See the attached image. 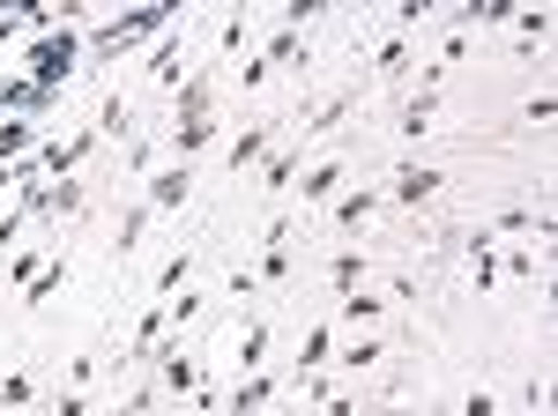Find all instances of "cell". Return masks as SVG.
Wrapping results in <instances>:
<instances>
[{"instance_id": "13", "label": "cell", "mask_w": 558, "mask_h": 416, "mask_svg": "<svg viewBox=\"0 0 558 416\" xmlns=\"http://www.w3.org/2000/svg\"><path fill=\"white\" fill-rule=\"evenodd\" d=\"M38 142H45V120H0V164L38 157Z\"/></svg>"}, {"instance_id": "31", "label": "cell", "mask_w": 558, "mask_h": 416, "mask_svg": "<svg viewBox=\"0 0 558 416\" xmlns=\"http://www.w3.org/2000/svg\"><path fill=\"white\" fill-rule=\"evenodd\" d=\"M499 276H514V283H529V276H536V253H529V246L499 253Z\"/></svg>"}, {"instance_id": "17", "label": "cell", "mask_w": 558, "mask_h": 416, "mask_svg": "<svg viewBox=\"0 0 558 416\" xmlns=\"http://www.w3.org/2000/svg\"><path fill=\"white\" fill-rule=\"evenodd\" d=\"M432 120H439V89H417V97L402 105V120H395V134H410V142H417V134H432Z\"/></svg>"}, {"instance_id": "5", "label": "cell", "mask_w": 558, "mask_h": 416, "mask_svg": "<svg viewBox=\"0 0 558 416\" xmlns=\"http://www.w3.org/2000/svg\"><path fill=\"white\" fill-rule=\"evenodd\" d=\"M439 186H447L439 164H402L395 179H387V201L395 208H425V201H439Z\"/></svg>"}, {"instance_id": "23", "label": "cell", "mask_w": 558, "mask_h": 416, "mask_svg": "<svg viewBox=\"0 0 558 416\" xmlns=\"http://www.w3.org/2000/svg\"><path fill=\"white\" fill-rule=\"evenodd\" d=\"M260 365H268V320H254V328L239 334V379L260 372Z\"/></svg>"}, {"instance_id": "14", "label": "cell", "mask_w": 558, "mask_h": 416, "mask_svg": "<svg viewBox=\"0 0 558 416\" xmlns=\"http://www.w3.org/2000/svg\"><path fill=\"white\" fill-rule=\"evenodd\" d=\"M365 276H373V253H365V246H343L336 260H328V283H336V297L365 291Z\"/></svg>"}, {"instance_id": "10", "label": "cell", "mask_w": 558, "mask_h": 416, "mask_svg": "<svg viewBox=\"0 0 558 416\" xmlns=\"http://www.w3.org/2000/svg\"><path fill=\"white\" fill-rule=\"evenodd\" d=\"M387 350H395L387 334H350L343 350H336V365H343L336 379H357V372H373V365H387Z\"/></svg>"}, {"instance_id": "19", "label": "cell", "mask_w": 558, "mask_h": 416, "mask_svg": "<svg viewBox=\"0 0 558 416\" xmlns=\"http://www.w3.org/2000/svg\"><path fill=\"white\" fill-rule=\"evenodd\" d=\"M268 149H276V126H268V120H260V126H239V142H231V171H239V164H260Z\"/></svg>"}, {"instance_id": "33", "label": "cell", "mask_w": 558, "mask_h": 416, "mask_svg": "<svg viewBox=\"0 0 558 416\" xmlns=\"http://www.w3.org/2000/svg\"><path fill=\"white\" fill-rule=\"evenodd\" d=\"M45 260H52V253H38V246H23V253H15V260H8V268H15V276H23V283H31V276H38Z\"/></svg>"}, {"instance_id": "6", "label": "cell", "mask_w": 558, "mask_h": 416, "mask_svg": "<svg viewBox=\"0 0 558 416\" xmlns=\"http://www.w3.org/2000/svg\"><path fill=\"white\" fill-rule=\"evenodd\" d=\"M186 75H194V68H186V15H179L172 30L157 38V52H149V83H157V89H179Z\"/></svg>"}, {"instance_id": "12", "label": "cell", "mask_w": 558, "mask_h": 416, "mask_svg": "<svg viewBox=\"0 0 558 416\" xmlns=\"http://www.w3.org/2000/svg\"><path fill=\"white\" fill-rule=\"evenodd\" d=\"M268 394H276V379H268V372H246L231 394H223V416H268Z\"/></svg>"}, {"instance_id": "9", "label": "cell", "mask_w": 558, "mask_h": 416, "mask_svg": "<svg viewBox=\"0 0 558 416\" xmlns=\"http://www.w3.org/2000/svg\"><path fill=\"white\" fill-rule=\"evenodd\" d=\"M283 276H291V216H276V223H268V238H260V283L276 291Z\"/></svg>"}, {"instance_id": "26", "label": "cell", "mask_w": 558, "mask_h": 416, "mask_svg": "<svg viewBox=\"0 0 558 416\" xmlns=\"http://www.w3.org/2000/svg\"><path fill=\"white\" fill-rule=\"evenodd\" d=\"M60 283H68V253H52V260H45L38 276H31V291H23V297H31V305H45V297L60 291Z\"/></svg>"}, {"instance_id": "27", "label": "cell", "mask_w": 558, "mask_h": 416, "mask_svg": "<svg viewBox=\"0 0 558 416\" xmlns=\"http://www.w3.org/2000/svg\"><path fill=\"white\" fill-rule=\"evenodd\" d=\"M246 38H254V15H246V8H231V15H223V30H216V45H223V52H239Z\"/></svg>"}, {"instance_id": "16", "label": "cell", "mask_w": 558, "mask_h": 416, "mask_svg": "<svg viewBox=\"0 0 558 416\" xmlns=\"http://www.w3.org/2000/svg\"><path fill=\"white\" fill-rule=\"evenodd\" d=\"M380 313H387V297H380V291H350V297H336V328H357V320L373 328Z\"/></svg>"}, {"instance_id": "11", "label": "cell", "mask_w": 558, "mask_h": 416, "mask_svg": "<svg viewBox=\"0 0 558 416\" xmlns=\"http://www.w3.org/2000/svg\"><path fill=\"white\" fill-rule=\"evenodd\" d=\"M380 208H387L380 186H350V194H336V223H343V231H365Z\"/></svg>"}, {"instance_id": "20", "label": "cell", "mask_w": 558, "mask_h": 416, "mask_svg": "<svg viewBox=\"0 0 558 416\" xmlns=\"http://www.w3.org/2000/svg\"><path fill=\"white\" fill-rule=\"evenodd\" d=\"M194 260H202V253H194V246H179L172 260L157 268V297H179V291H186V283H194Z\"/></svg>"}, {"instance_id": "29", "label": "cell", "mask_w": 558, "mask_h": 416, "mask_svg": "<svg viewBox=\"0 0 558 416\" xmlns=\"http://www.w3.org/2000/svg\"><path fill=\"white\" fill-rule=\"evenodd\" d=\"M128 171H134V179L157 171V142H149V134H134V142H128Z\"/></svg>"}, {"instance_id": "3", "label": "cell", "mask_w": 558, "mask_h": 416, "mask_svg": "<svg viewBox=\"0 0 558 416\" xmlns=\"http://www.w3.org/2000/svg\"><path fill=\"white\" fill-rule=\"evenodd\" d=\"M186 194H194V164H157L149 179H142V208H149V216L186 208Z\"/></svg>"}, {"instance_id": "2", "label": "cell", "mask_w": 558, "mask_h": 416, "mask_svg": "<svg viewBox=\"0 0 558 416\" xmlns=\"http://www.w3.org/2000/svg\"><path fill=\"white\" fill-rule=\"evenodd\" d=\"M89 149H97V126H75L68 142H60V134H45L31 164H38V179H75V164H83Z\"/></svg>"}, {"instance_id": "34", "label": "cell", "mask_w": 558, "mask_h": 416, "mask_svg": "<svg viewBox=\"0 0 558 416\" xmlns=\"http://www.w3.org/2000/svg\"><path fill=\"white\" fill-rule=\"evenodd\" d=\"M52 416H89V387H68V394H60V409Z\"/></svg>"}, {"instance_id": "8", "label": "cell", "mask_w": 558, "mask_h": 416, "mask_svg": "<svg viewBox=\"0 0 558 416\" xmlns=\"http://www.w3.org/2000/svg\"><path fill=\"white\" fill-rule=\"evenodd\" d=\"M350 179V149H328V157H313V171L299 179V201H336Z\"/></svg>"}, {"instance_id": "15", "label": "cell", "mask_w": 558, "mask_h": 416, "mask_svg": "<svg viewBox=\"0 0 558 416\" xmlns=\"http://www.w3.org/2000/svg\"><path fill=\"white\" fill-rule=\"evenodd\" d=\"M402 68H410V30H395V23H387L380 52H373V75H380V83H402Z\"/></svg>"}, {"instance_id": "4", "label": "cell", "mask_w": 558, "mask_h": 416, "mask_svg": "<svg viewBox=\"0 0 558 416\" xmlns=\"http://www.w3.org/2000/svg\"><path fill=\"white\" fill-rule=\"evenodd\" d=\"M149 365H157V387H165L172 402H186V394L202 387V357H194V350H179L172 334H165V350H157Z\"/></svg>"}, {"instance_id": "1", "label": "cell", "mask_w": 558, "mask_h": 416, "mask_svg": "<svg viewBox=\"0 0 558 416\" xmlns=\"http://www.w3.org/2000/svg\"><path fill=\"white\" fill-rule=\"evenodd\" d=\"M186 8H172V0H149V8H134V15H112V23H83V60H120V52H134V45L165 38Z\"/></svg>"}, {"instance_id": "7", "label": "cell", "mask_w": 558, "mask_h": 416, "mask_svg": "<svg viewBox=\"0 0 558 416\" xmlns=\"http://www.w3.org/2000/svg\"><path fill=\"white\" fill-rule=\"evenodd\" d=\"M165 334H172V305L157 297L142 320H134V334H128V350H120V365H149L157 350H165Z\"/></svg>"}, {"instance_id": "21", "label": "cell", "mask_w": 558, "mask_h": 416, "mask_svg": "<svg viewBox=\"0 0 558 416\" xmlns=\"http://www.w3.org/2000/svg\"><path fill=\"white\" fill-rule=\"evenodd\" d=\"M544 38H551V8H514V45L521 52H536Z\"/></svg>"}, {"instance_id": "25", "label": "cell", "mask_w": 558, "mask_h": 416, "mask_svg": "<svg viewBox=\"0 0 558 416\" xmlns=\"http://www.w3.org/2000/svg\"><path fill=\"white\" fill-rule=\"evenodd\" d=\"M299 157H305V142H283V149H268V171H260V186H291Z\"/></svg>"}, {"instance_id": "30", "label": "cell", "mask_w": 558, "mask_h": 416, "mask_svg": "<svg viewBox=\"0 0 558 416\" xmlns=\"http://www.w3.org/2000/svg\"><path fill=\"white\" fill-rule=\"evenodd\" d=\"M31 402V372H0V409H23Z\"/></svg>"}, {"instance_id": "32", "label": "cell", "mask_w": 558, "mask_h": 416, "mask_svg": "<svg viewBox=\"0 0 558 416\" xmlns=\"http://www.w3.org/2000/svg\"><path fill=\"white\" fill-rule=\"evenodd\" d=\"M462 416H499V394H492V387H470V394H462Z\"/></svg>"}, {"instance_id": "24", "label": "cell", "mask_w": 558, "mask_h": 416, "mask_svg": "<svg viewBox=\"0 0 558 416\" xmlns=\"http://www.w3.org/2000/svg\"><path fill=\"white\" fill-rule=\"evenodd\" d=\"M97 134H112V142H134V126H128V97L112 89L105 105H97Z\"/></svg>"}, {"instance_id": "18", "label": "cell", "mask_w": 558, "mask_h": 416, "mask_svg": "<svg viewBox=\"0 0 558 416\" xmlns=\"http://www.w3.org/2000/svg\"><path fill=\"white\" fill-rule=\"evenodd\" d=\"M470 283H476V297L499 283V246H492L484 231H470Z\"/></svg>"}, {"instance_id": "28", "label": "cell", "mask_w": 558, "mask_h": 416, "mask_svg": "<svg viewBox=\"0 0 558 416\" xmlns=\"http://www.w3.org/2000/svg\"><path fill=\"white\" fill-rule=\"evenodd\" d=\"M142 231H149V208L134 201V208H128V223H120V238H112V246H120V260H128V253L142 246Z\"/></svg>"}, {"instance_id": "22", "label": "cell", "mask_w": 558, "mask_h": 416, "mask_svg": "<svg viewBox=\"0 0 558 416\" xmlns=\"http://www.w3.org/2000/svg\"><path fill=\"white\" fill-rule=\"evenodd\" d=\"M336 357V320H320V328L299 342V372H313V365H328Z\"/></svg>"}]
</instances>
